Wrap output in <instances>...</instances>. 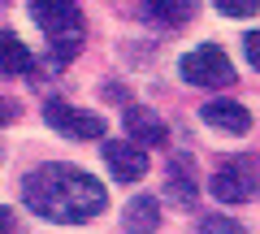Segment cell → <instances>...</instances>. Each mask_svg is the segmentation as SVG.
Wrapping results in <instances>:
<instances>
[{"label":"cell","mask_w":260,"mask_h":234,"mask_svg":"<svg viewBox=\"0 0 260 234\" xmlns=\"http://www.w3.org/2000/svg\"><path fill=\"white\" fill-rule=\"evenodd\" d=\"M195 234H243V225L234 221V217H221V213H213V217H204V221L195 225Z\"/></svg>","instance_id":"5bb4252c"},{"label":"cell","mask_w":260,"mask_h":234,"mask_svg":"<svg viewBox=\"0 0 260 234\" xmlns=\"http://www.w3.org/2000/svg\"><path fill=\"white\" fill-rule=\"evenodd\" d=\"M143 9H148V18H156L160 26H182V22L195 18L200 5H195V0H148Z\"/></svg>","instance_id":"8fae6325"},{"label":"cell","mask_w":260,"mask_h":234,"mask_svg":"<svg viewBox=\"0 0 260 234\" xmlns=\"http://www.w3.org/2000/svg\"><path fill=\"white\" fill-rule=\"evenodd\" d=\"M0 5H9V0H0Z\"/></svg>","instance_id":"ac0fdd59"},{"label":"cell","mask_w":260,"mask_h":234,"mask_svg":"<svg viewBox=\"0 0 260 234\" xmlns=\"http://www.w3.org/2000/svg\"><path fill=\"white\" fill-rule=\"evenodd\" d=\"M182 78L191 87H230L234 83V65H230V56L221 52L217 44H200L191 48V52L182 56Z\"/></svg>","instance_id":"277c9868"},{"label":"cell","mask_w":260,"mask_h":234,"mask_svg":"<svg viewBox=\"0 0 260 234\" xmlns=\"http://www.w3.org/2000/svg\"><path fill=\"white\" fill-rule=\"evenodd\" d=\"M0 234H18V217H13V208L0 204Z\"/></svg>","instance_id":"2e32d148"},{"label":"cell","mask_w":260,"mask_h":234,"mask_svg":"<svg viewBox=\"0 0 260 234\" xmlns=\"http://www.w3.org/2000/svg\"><path fill=\"white\" fill-rule=\"evenodd\" d=\"M208 191H213V199H221V204H247V199L260 191V160L256 156L225 160V165L213 174Z\"/></svg>","instance_id":"3957f363"},{"label":"cell","mask_w":260,"mask_h":234,"mask_svg":"<svg viewBox=\"0 0 260 234\" xmlns=\"http://www.w3.org/2000/svg\"><path fill=\"white\" fill-rule=\"evenodd\" d=\"M13 113H18V109H13V104H9V100H0V122H9Z\"/></svg>","instance_id":"e0dca14e"},{"label":"cell","mask_w":260,"mask_h":234,"mask_svg":"<svg viewBox=\"0 0 260 234\" xmlns=\"http://www.w3.org/2000/svg\"><path fill=\"white\" fill-rule=\"evenodd\" d=\"M30 18L52 39L56 61H70L78 52V44H83V13H78L74 0H30Z\"/></svg>","instance_id":"7a4b0ae2"},{"label":"cell","mask_w":260,"mask_h":234,"mask_svg":"<svg viewBox=\"0 0 260 234\" xmlns=\"http://www.w3.org/2000/svg\"><path fill=\"white\" fill-rule=\"evenodd\" d=\"M22 199L35 217L56 225H83L109 208L104 182L74 165H39L35 174L22 178Z\"/></svg>","instance_id":"6da1fadb"},{"label":"cell","mask_w":260,"mask_h":234,"mask_svg":"<svg viewBox=\"0 0 260 234\" xmlns=\"http://www.w3.org/2000/svg\"><path fill=\"white\" fill-rule=\"evenodd\" d=\"M156 225H160L156 195H135L126 208H121V230L126 234H156Z\"/></svg>","instance_id":"ba28073f"},{"label":"cell","mask_w":260,"mask_h":234,"mask_svg":"<svg viewBox=\"0 0 260 234\" xmlns=\"http://www.w3.org/2000/svg\"><path fill=\"white\" fill-rule=\"evenodd\" d=\"M18 74H30V48L13 30H5L0 35V78H18Z\"/></svg>","instance_id":"30bf717a"},{"label":"cell","mask_w":260,"mask_h":234,"mask_svg":"<svg viewBox=\"0 0 260 234\" xmlns=\"http://www.w3.org/2000/svg\"><path fill=\"white\" fill-rule=\"evenodd\" d=\"M243 52H247V61L260 70V30H247V35H243Z\"/></svg>","instance_id":"9a60e30c"},{"label":"cell","mask_w":260,"mask_h":234,"mask_svg":"<svg viewBox=\"0 0 260 234\" xmlns=\"http://www.w3.org/2000/svg\"><path fill=\"white\" fill-rule=\"evenodd\" d=\"M213 9L225 13V18H256L260 0H213Z\"/></svg>","instance_id":"4fadbf2b"},{"label":"cell","mask_w":260,"mask_h":234,"mask_svg":"<svg viewBox=\"0 0 260 234\" xmlns=\"http://www.w3.org/2000/svg\"><path fill=\"white\" fill-rule=\"evenodd\" d=\"M104 165H109V174L117 182H139V178H148V152L139 148V143H130V139H113V143H104Z\"/></svg>","instance_id":"8992f818"},{"label":"cell","mask_w":260,"mask_h":234,"mask_svg":"<svg viewBox=\"0 0 260 234\" xmlns=\"http://www.w3.org/2000/svg\"><path fill=\"white\" fill-rule=\"evenodd\" d=\"M200 117H204L213 130H221V135H247L251 130V113L243 109V104H234V100H208L204 109H200Z\"/></svg>","instance_id":"52a82bcc"},{"label":"cell","mask_w":260,"mask_h":234,"mask_svg":"<svg viewBox=\"0 0 260 234\" xmlns=\"http://www.w3.org/2000/svg\"><path fill=\"white\" fill-rule=\"evenodd\" d=\"M169 195L178 204H191L195 199V174H186V160H174V169H169Z\"/></svg>","instance_id":"7c38bea8"},{"label":"cell","mask_w":260,"mask_h":234,"mask_svg":"<svg viewBox=\"0 0 260 234\" xmlns=\"http://www.w3.org/2000/svg\"><path fill=\"white\" fill-rule=\"evenodd\" d=\"M130 130V143H165V122H160L156 113L152 109H139V104H135V109H126V122H121Z\"/></svg>","instance_id":"9c48e42d"},{"label":"cell","mask_w":260,"mask_h":234,"mask_svg":"<svg viewBox=\"0 0 260 234\" xmlns=\"http://www.w3.org/2000/svg\"><path fill=\"white\" fill-rule=\"evenodd\" d=\"M44 122L52 126L56 135H65V139H83V143L104 135V117H100V113L74 109V104H65V100H48L44 104Z\"/></svg>","instance_id":"5b68a950"}]
</instances>
